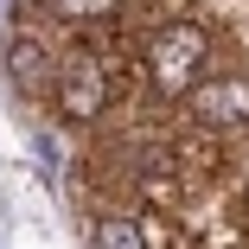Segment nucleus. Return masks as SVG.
<instances>
[{
  "label": "nucleus",
  "instance_id": "nucleus-2",
  "mask_svg": "<svg viewBox=\"0 0 249 249\" xmlns=\"http://www.w3.org/2000/svg\"><path fill=\"white\" fill-rule=\"evenodd\" d=\"M89 249H147V230H141L134 205H96V217H89Z\"/></svg>",
  "mask_w": 249,
  "mask_h": 249
},
{
  "label": "nucleus",
  "instance_id": "nucleus-1",
  "mask_svg": "<svg viewBox=\"0 0 249 249\" xmlns=\"http://www.w3.org/2000/svg\"><path fill=\"white\" fill-rule=\"evenodd\" d=\"M45 109H52L71 134H89L115 109V71H109V58L96 52L83 32H71V26L58 38V71H52V103Z\"/></svg>",
  "mask_w": 249,
  "mask_h": 249
}]
</instances>
